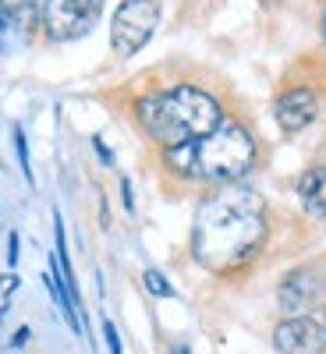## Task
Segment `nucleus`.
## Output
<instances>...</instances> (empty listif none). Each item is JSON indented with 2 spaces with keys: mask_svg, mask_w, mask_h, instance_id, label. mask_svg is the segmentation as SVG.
Here are the masks:
<instances>
[{
  "mask_svg": "<svg viewBox=\"0 0 326 354\" xmlns=\"http://www.w3.org/2000/svg\"><path fill=\"white\" fill-rule=\"evenodd\" d=\"M323 39H326V15H323Z\"/></svg>",
  "mask_w": 326,
  "mask_h": 354,
  "instance_id": "obj_21",
  "label": "nucleus"
},
{
  "mask_svg": "<svg viewBox=\"0 0 326 354\" xmlns=\"http://www.w3.org/2000/svg\"><path fill=\"white\" fill-rule=\"evenodd\" d=\"M298 198L316 220H326V167H312V170L302 174Z\"/></svg>",
  "mask_w": 326,
  "mask_h": 354,
  "instance_id": "obj_10",
  "label": "nucleus"
},
{
  "mask_svg": "<svg viewBox=\"0 0 326 354\" xmlns=\"http://www.w3.org/2000/svg\"><path fill=\"white\" fill-rule=\"evenodd\" d=\"M170 354H192V351H188L185 344H174V351H170Z\"/></svg>",
  "mask_w": 326,
  "mask_h": 354,
  "instance_id": "obj_19",
  "label": "nucleus"
},
{
  "mask_svg": "<svg viewBox=\"0 0 326 354\" xmlns=\"http://www.w3.org/2000/svg\"><path fill=\"white\" fill-rule=\"evenodd\" d=\"M135 117L142 131L153 142H160L163 149H177V145L195 142L224 124L220 103L206 88H195V85H174L138 100Z\"/></svg>",
  "mask_w": 326,
  "mask_h": 354,
  "instance_id": "obj_2",
  "label": "nucleus"
},
{
  "mask_svg": "<svg viewBox=\"0 0 326 354\" xmlns=\"http://www.w3.org/2000/svg\"><path fill=\"white\" fill-rule=\"evenodd\" d=\"M316 319H319V326H323V330H326V305H323V308H319V315H316Z\"/></svg>",
  "mask_w": 326,
  "mask_h": 354,
  "instance_id": "obj_20",
  "label": "nucleus"
},
{
  "mask_svg": "<svg viewBox=\"0 0 326 354\" xmlns=\"http://www.w3.org/2000/svg\"><path fill=\"white\" fill-rule=\"evenodd\" d=\"M93 145H96V153L103 156V163H114V153H110L107 145H103V138H93Z\"/></svg>",
  "mask_w": 326,
  "mask_h": 354,
  "instance_id": "obj_16",
  "label": "nucleus"
},
{
  "mask_svg": "<svg viewBox=\"0 0 326 354\" xmlns=\"http://www.w3.org/2000/svg\"><path fill=\"white\" fill-rule=\"evenodd\" d=\"M277 124L280 131L287 135H298L302 128H309L316 121V113H319V96L312 93V88H291V93H284L277 100Z\"/></svg>",
  "mask_w": 326,
  "mask_h": 354,
  "instance_id": "obj_9",
  "label": "nucleus"
},
{
  "mask_svg": "<svg viewBox=\"0 0 326 354\" xmlns=\"http://www.w3.org/2000/svg\"><path fill=\"white\" fill-rule=\"evenodd\" d=\"M266 241V202L245 185H224L210 195L192 227V255L202 270L234 277L259 255Z\"/></svg>",
  "mask_w": 326,
  "mask_h": 354,
  "instance_id": "obj_1",
  "label": "nucleus"
},
{
  "mask_svg": "<svg viewBox=\"0 0 326 354\" xmlns=\"http://www.w3.org/2000/svg\"><path fill=\"white\" fill-rule=\"evenodd\" d=\"M43 18L39 0H0V53H18L33 43Z\"/></svg>",
  "mask_w": 326,
  "mask_h": 354,
  "instance_id": "obj_7",
  "label": "nucleus"
},
{
  "mask_svg": "<svg viewBox=\"0 0 326 354\" xmlns=\"http://www.w3.org/2000/svg\"><path fill=\"white\" fill-rule=\"evenodd\" d=\"M277 301L284 312L291 315H305L326 305V273L319 266H302V270H291L280 287H277Z\"/></svg>",
  "mask_w": 326,
  "mask_h": 354,
  "instance_id": "obj_6",
  "label": "nucleus"
},
{
  "mask_svg": "<svg viewBox=\"0 0 326 354\" xmlns=\"http://www.w3.org/2000/svg\"><path fill=\"white\" fill-rule=\"evenodd\" d=\"M15 287H18V277H8V280H4V298H8V294H11ZM4 312H8V305L0 301V315H4Z\"/></svg>",
  "mask_w": 326,
  "mask_h": 354,
  "instance_id": "obj_15",
  "label": "nucleus"
},
{
  "mask_svg": "<svg viewBox=\"0 0 326 354\" xmlns=\"http://www.w3.org/2000/svg\"><path fill=\"white\" fill-rule=\"evenodd\" d=\"M163 163L192 181H213V185H234L238 177H245L255 163V142L252 135L224 121L210 135H202L195 142H185L177 149H163Z\"/></svg>",
  "mask_w": 326,
  "mask_h": 354,
  "instance_id": "obj_3",
  "label": "nucleus"
},
{
  "mask_svg": "<svg viewBox=\"0 0 326 354\" xmlns=\"http://www.w3.org/2000/svg\"><path fill=\"white\" fill-rule=\"evenodd\" d=\"M273 347L280 354H326V330L316 315H291L273 330Z\"/></svg>",
  "mask_w": 326,
  "mask_h": 354,
  "instance_id": "obj_8",
  "label": "nucleus"
},
{
  "mask_svg": "<svg viewBox=\"0 0 326 354\" xmlns=\"http://www.w3.org/2000/svg\"><path fill=\"white\" fill-rule=\"evenodd\" d=\"M142 283H145V290H150L153 298H174V294H177L174 283H170L160 270H145V273H142Z\"/></svg>",
  "mask_w": 326,
  "mask_h": 354,
  "instance_id": "obj_11",
  "label": "nucleus"
},
{
  "mask_svg": "<svg viewBox=\"0 0 326 354\" xmlns=\"http://www.w3.org/2000/svg\"><path fill=\"white\" fill-rule=\"evenodd\" d=\"M156 21H160L156 0H121V8L114 11V21H110V46L121 57L138 53L156 32Z\"/></svg>",
  "mask_w": 326,
  "mask_h": 354,
  "instance_id": "obj_4",
  "label": "nucleus"
},
{
  "mask_svg": "<svg viewBox=\"0 0 326 354\" xmlns=\"http://www.w3.org/2000/svg\"><path fill=\"white\" fill-rule=\"evenodd\" d=\"M103 333H107V347H110L114 354H125V351H121V337H117V326H114L110 319H103Z\"/></svg>",
  "mask_w": 326,
  "mask_h": 354,
  "instance_id": "obj_13",
  "label": "nucleus"
},
{
  "mask_svg": "<svg viewBox=\"0 0 326 354\" xmlns=\"http://www.w3.org/2000/svg\"><path fill=\"white\" fill-rule=\"evenodd\" d=\"M15 149H18V163H21L25 181L33 185L36 177H33V163H28V145H25V131H21V124H15Z\"/></svg>",
  "mask_w": 326,
  "mask_h": 354,
  "instance_id": "obj_12",
  "label": "nucleus"
},
{
  "mask_svg": "<svg viewBox=\"0 0 326 354\" xmlns=\"http://www.w3.org/2000/svg\"><path fill=\"white\" fill-rule=\"evenodd\" d=\"M121 195H125V205L132 209V185H128V177H121Z\"/></svg>",
  "mask_w": 326,
  "mask_h": 354,
  "instance_id": "obj_17",
  "label": "nucleus"
},
{
  "mask_svg": "<svg viewBox=\"0 0 326 354\" xmlns=\"http://www.w3.org/2000/svg\"><path fill=\"white\" fill-rule=\"evenodd\" d=\"M15 262H18V234L11 230L8 234V266H15Z\"/></svg>",
  "mask_w": 326,
  "mask_h": 354,
  "instance_id": "obj_14",
  "label": "nucleus"
},
{
  "mask_svg": "<svg viewBox=\"0 0 326 354\" xmlns=\"http://www.w3.org/2000/svg\"><path fill=\"white\" fill-rule=\"evenodd\" d=\"M25 340H28V326H21V330L15 333V340H11V344H15V347H21Z\"/></svg>",
  "mask_w": 326,
  "mask_h": 354,
  "instance_id": "obj_18",
  "label": "nucleus"
},
{
  "mask_svg": "<svg viewBox=\"0 0 326 354\" xmlns=\"http://www.w3.org/2000/svg\"><path fill=\"white\" fill-rule=\"evenodd\" d=\"M103 0H43V28L53 43L82 39L96 25Z\"/></svg>",
  "mask_w": 326,
  "mask_h": 354,
  "instance_id": "obj_5",
  "label": "nucleus"
}]
</instances>
